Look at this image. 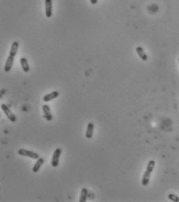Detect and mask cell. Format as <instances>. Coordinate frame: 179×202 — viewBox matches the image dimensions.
<instances>
[{
    "instance_id": "obj_12",
    "label": "cell",
    "mask_w": 179,
    "mask_h": 202,
    "mask_svg": "<svg viewBox=\"0 0 179 202\" xmlns=\"http://www.w3.org/2000/svg\"><path fill=\"white\" fill-rule=\"evenodd\" d=\"M20 64H21L22 69L24 72L27 73V72H30V66H29L28 61H27V59L26 58H20Z\"/></svg>"
},
{
    "instance_id": "obj_6",
    "label": "cell",
    "mask_w": 179,
    "mask_h": 202,
    "mask_svg": "<svg viewBox=\"0 0 179 202\" xmlns=\"http://www.w3.org/2000/svg\"><path fill=\"white\" fill-rule=\"evenodd\" d=\"M42 110H43L44 118H46V120L47 121H51L53 120V115H52L51 111H50V107L47 104H44V105L42 106Z\"/></svg>"
},
{
    "instance_id": "obj_2",
    "label": "cell",
    "mask_w": 179,
    "mask_h": 202,
    "mask_svg": "<svg viewBox=\"0 0 179 202\" xmlns=\"http://www.w3.org/2000/svg\"><path fill=\"white\" fill-rule=\"evenodd\" d=\"M154 166H155V162L154 160H150L148 162V164L147 166V169L146 171L144 172L143 174V180H142V185L143 187H147L150 181V178H151V175L152 174L153 170L154 169Z\"/></svg>"
},
{
    "instance_id": "obj_1",
    "label": "cell",
    "mask_w": 179,
    "mask_h": 202,
    "mask_svg": "<svg viewBox=\"0 0 179 202\" xmlns=\"http://www.w3.org/2000/svg\"><path fill=\"white\" fill-rule=\"evenodd\" d=\"M19 48V43L17 41H13L11 46L10 51H9V57H8L6 62H5V67H4V71L5 72H9L11 71V68L13 67V61H14V58L16 57L17 51H18Z\"/></svg>"
},
{
    "instance_id": "obj_14",
    "label": "cell",
    "mask_w": 179,
    "mask_h": 202,
    "mask_svg": "<svg viewBox=\"0 0 179 202\" xmlns=\"http://www.w3.org/2000/svg\"><path fill=\"white\" fill-rule=\"evenodd\" d=\"M168 199L169 200H171V201H174V202H179V197H177V195L174 194H168Z\"/></svg>"
},
{
    "instance_id": "obj_7",
    "label": "cell",
    "mask_w": 179,
    "mask_h": 202,
    "mask_svg": "<svg viewBox=\"0 0 179 202\" xmlns=\"http://www.w3.org/2000/svg\"><path fill=\"white\" fill-rule=\"evenodd\" d=\"M45 14L47 18L52 16V0H45Z\"/></svg>"
},
{
    "instance_id": "obj_11",
    "label": "cell",
    "mask_w": 179,
    "mask_h": 202,
    "mask_svg": "<svg viewBox=\"0 0 179 202\" xmlns=\"http://www.w3.org/2000/svg\"><path fill=\"white\" fill-rule=\"evenodd\" d=\"M44 163V159L43 158H39L38 159H37L36 163L34 164V167L32 169V171L34 173H37L40 170V169L41 168V166H43V164Z\"/></svg>"
},
{
    "instance_id": "obj_10",
    "label": "cell",
    "mask_w": 179,
    "mask_h": 202,
    "mask_svg": "<svg viewBox=\"0 0 179 202\" xmlns=\"http://www.w3.org/2000/svg\"><path fill=\"white\" fill-rule=\"evenodd\" d=\"M136 53H137V55L139 56H140V58L143 60V61H147V59H148V57H147V55L146 54L145 51L143 50V48H142V47H137L136 48Z\"/></svg>"
},
{
    "instance_id": "obj_13",
    "label": "cell",
    "mask_w": 179,
    "mask_h": 202,
    "mask_svg": "<svg viewBox=\"0 0 179 202\" xmlns=\"http://www.w3.org/2000/svg\"><path fill=\"white\" fill-rule=\"evenodd\" d=\"M88 190L86 188H82L81 190V195L80 198H79V202H85L86 199H87V196H88Z\"/></svg>"
},
{
    "instance_id": "obj_15",
    "label": "cell",
    "mask_w": 179,
    "mask_h": 202,
    "mask_svg": "<svg viewBox=\"0 0 179 202\" xmlns=\"http://www.w3.org/2000/svg\"><path fill=\"white\" fill-rule=\"evenodd\" d=\"M89 1L92 5H95V4H97V2H98V0H89Z\"/></svg>"
},
{
    "instance_id": "obj_4",
    "label": "cell",
    "mask_w": 179,
    "mask_h": 202,
    "mask_svg": "<svg viewBox=\"0 0 179 202\" xmlns=\"http://www.w3.org/2000/svg\"><path fill=\"white\" fill-rule=\"evenodd\" d=\"M1 109L2 110V111L4 112L5 116L7 117V118H9V120L12 123H15V122L16 121V117L15 116L14 114L10 111V109H9L8 106H6L5 104H1Z\"/></svg>"
},
{
    "instance_id": "obj_16",
    "label": "cell",
    "mask_w": 179,
    "mask_h": 202,
    "mask_svg": "<svg viewBox=\"0 0 179 202\" xmlns=\"http://www.w3.org/2000/svg\"><path fill=\"white\" fill-rule=\"evenodd\" d=\"M178 61H179V58H178Z\"/></svg>"
},
{
    "instance_id": "obj_8",
    "label": "cell",
    "mask_w": 179,
    "mask_h": 202,
    "mask_svg": "<svg viewBox=\"0 0 179 202\" xmlns=\"http://www.w3.org/2000/svg\"><path fill=\"white\" fill-rule=\"evenodd\" d=\"M58 96H59V93H58V92L53 91L50 93H48L47 95H45L43 98V100L44 101V102H49V101H50V100H54V99L57 98Z\"/></svg>"
},
{
    "instance_id": "obj_5",
    "label": "cell",
    "mask_w": 179,
    "mask_h": 202,
    "mask_svg": "<svg viewBox=\"0 0 179 202\" xmlns=\"http://www.w3.org/2000/svg\"><path fill=\"white\" fill-rule=\"evenodd\" d=\"M61 154V149L60 148H56L55 150H54V154H53V157H52L51 159V166H53L54 168H56V167L58 166Z\"/></svg>"
},
{
    "instance_id": "obj_3",
    "label": "cell",
    "mask_w": 179,
    "mask_h": 202,
    "mask_svg": "<svg viewBox=\"0 0 179 202\" xmlns=\"http://www.w3.org/2000/svg\"><path fill=\"white\" fill-rule=\"evenodd\" d=\"M17 152H18L20 156H24V157H29L34 159H38L40 158L39 155L37 153L33 152V151L24 149V148H20Z\"/></svg>"
},
{
    "instance_id": "obj_9",
    "label": "cell",
    "mask_w": 179,
    "mask_h": 202,
    "mask_svg": "<svg viewBox=\"0 0 179 202\" xmlns=\"http://www.w3.org/2000/svg\"><path fill=\"white\" fill-rule=\"evenodd\" d=\"M93 131H94V124L89 122L88 124V126H87V129H86V133H85V137L86 138L88 139H91L92 138V135H93Z\"/></svg>"
}]
</instances>
